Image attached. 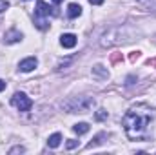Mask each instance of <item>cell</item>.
<instances>
[{
	"label": "cell",
	"mask_w": 156,
	"mask_h": 155,
	"mask_svg": "<svg viewBox=\"0 0 156 155\" xmlns=\"http://www.w3.org/2000/svg\"><path fill=\"white\" fill-rule=\"evenodd\" d=\"M66 146H67V150H73V148H76V146H78V141H75V139H69Z\"/></svg>",
	"instance_id": "obj_13"
},
{
	"label": "cell",
	"mask_w": 156,
	"mask_h": 155,
	"mask_svg": "<svg viewBox=\"0 0 156 155\" xmlns=\"http://www.w3.org/2000/svg\"><path fill=\"white\" fill-rule=\"evenodd\" d=\"M93 106H94V100L89 99V97H78V99L75 97V99H71L69 102L64 104V108H66L69 113H85V112H89Z\"/></svg>",
	"instance_id": "obj_3"
},
{
	"label": "cell",
	"mask_w": 156,
	"mask_h": 155,
	"mask_svg": "<svg viewBox=\"0 0 156 155\" xmlns=\"http://www.w3.org/2000/svg\"><path fill=\"white\" fill-rule=\"evenodd\" d=\"M89 2H91L93 6H102V4H104V0H89Z\"/></svg>",
	"instance_id": "obj_17"
},
{
	"label": "cell",
	"mask_w": 156,
	"mask_h": 155,
	"mask_svg": "<svg viewBox=\"0 0 156 155\" xmlns=\"http://www.w3.org/2000/svg\"><path fill=\"white\" fill-rule=\"evenodd\" d=\"M93 71H94L96 75H100V77H107V71L104 70V66H94V68H93Z\"/></svg>",
	"instance_id": "obj_12"
},
{
	"label": "cell",
	"mask_w": 156,
	"mask_h": 155,
	"mask_svg": "<svg viewBox=\"0 0 156 155\" xmlns=\"http://www.w3.org/2000/svg\"><path fill=\"white\" fill-rule=\"evenodd\" d=\"M104 137H105V133H100V135H96V137L93 139V142H89V144H87V148H93V146H96V144H100Z\"/></svg>",
	"instance_id": "obj_11"
},
{
	"label": "cell",
	"mask_w": 156,
	"mask_h": 155,
	"mask_svg": "<svg viewBox=\"0 0 156 155\" xmlns=\"http://www.w3.org/2000/svg\"><path fill=\"white\" fill-rule=\"evenodd\" d=\"M60 142H62V135H60V133H53V135L47 139V146H49V148H58Z\"/></svg>",
	"instance_id": "obj_9"
},
{
	"label": "cell",
	"mask_w": 156,
	"mask_h": 155,
	"mask_svg": "<svg viewBox=\"0 0 156 155\" xmlns=\"http://www.w3.org/2000/svg\"><path fill=\"white\" fill-rule=\"evenodd\" d=\"M156 117V110L151 108L149 104H138L134 108H131L123 119H122V124H123V130L127 133V137L131 141H145L149 139V128H151V122Z\"/></svg>",
	"instance_id": "obj_1"
},
{
	"label": "cell",
	"mask_w": 156,
	"mask_h": 155,
	"mask_svg": "<svg viewBox=\"0 0 156 155\" xmlns=\"http://www.w3.org/2000/svg\"><path fill=\"white\" fill-rule=\"evenodd\" d=\"M60 44L64 46V47H75L76 46V37L73 35V33H66V35H62L60 37Z\"/></svg>",
	"instance_id": "obj_7"
},
{
	"label": "cell",
	"mask_w": 156,
	"mask_h": 155,
	"mask_svg": "<svg viewBox=\"0 0 156 155\" xmlns=\"http://www.w3.org/2000/svg\"><path fill=\"white\" fill-rule=\"evenodd\" d=\"M56 15H58L56 7H53V6L38 0L37 2V9H35V26L38 29H47L49 28V24H47L49 17H56Z\"/></svg>",
	"instance_id": "obj_2"
},
{
	"label": "cell",
	"mask_w": 156,
	"mask_h": 155,
	"mask_svg": "<svg viewBox=\"0 0 156 155\" xmlns=\"http://www.w3.org/2000/svg\"><path fill=\"white\" fill-rule=\"evenodd\" d=\"M82 15V6L80 4H69L67 6V17L69 18H76Z\"/></svg>",
	"instance_id": "obj_8"
},
{
	"label": "cell",
	"mask_w": 156,
	"mask_h": 155,
	"mask_svg": "<svg viewBox=\"0 0 156 155\" xmlns=\"http://www.w3.org/2000/svg\"><path fill=\"white\" fill-rule=\"evenodd\" d=\"M104 119H107V112H105V110H100V112L96 113V120H104Z\"/></svg>",
	"instance_id": "obj_14"
},
{
	"label": "cell",
	"mask_w": 156,
	"mask_h": 155,
	"mask_svg": "<svg viewBox=\"0 0 156 155\" xmlns=\"http://www.w3.org/2000/svg\"><path fill=\"white\" fill-rule=\"evenodd\" d=\"M73 130H75V133H78V135H83V133L89 131V124L87 122H78V124L73 126Z\"/></svg>",
	"instance_id": "obj_10"
},
{
	"label": "cell",
	"mask_w": 156,
	"mask_h": 155,
	"mask_svg": "<svg viewBox=\"0 0 156 155\" xmlns=\"http://www.w3.org/2000/svg\"><path fill=\"white\" fill-rule=\"evenodd\" d=\"M38 66V60L35 59V57H29V59H24L22 62H20V71H24V73H27V71H33L35 68Z\"/></svg>",
	"instance_id": "obj_5"
},
{
	"label": "cell",
	"mask_w": 156,
	"mask_h": 155,
	"mask_svg": "<svg viewBox=\"0 0 156 155\" xmlns=\"http://www.w3.org/2000/svg\"><path fill=\"white\" fill-rule=\"evenodd\" d=\"M7 7H9V2H7V0H0V15H2Z\"/></svg>",
	"instance_id": "obj_15"
},
{
	"label": "cell",
	"mask_w": 156,
	"mask_h": 155,
	"mask_svg": "<svg viewBox=\"0 0 156 155\" xmlns=\"http://www.w3.org/2000/svg\"><path fill=\"white\" fill-rule=\"evenodd\" d=\"M16 152H20V153H22V152H24V148H22V146H16V148H13V150H11V153H16Z\"/></svg>",
	"instance_id": "obj_16"
},
{
	"label": "cell",
	"mask_w": 156,
	"mask_h": 155,
	"mask_svg": "<svg viewBox=\"0 0 156 155\" xmlns=\"http://www.w3.org/2000/svg\"><path fill=\"white\" fill-rule=\"evenodd\" d=\"M5 89V82L4 80H0V91H4Z\"/></svg>",
	"instance_id": "obj_18"
},
{
	"label": "cell",
	"mask_w": 156,
	"mask_h": 155,
	"mask_svg": "<svg viewBox=\"0 0 156 155\" xmlns=\"http://www.w3.org/2000/svg\"><path fill=\"white\" fill-rule=\"evenodd\" d=\"M53 2H55V4H60V2H62V0H53Z\"/></svg>",
	"instance_id": "obj_19"
},
{
	"label": "cell",
	"mask_w": 156,
	"mask_h": 155,
	"mask_svg": "<svg viewBox=\"0 0 156 155\" xmlns=\"http://www.w3.org/2000/svg\"><path fill=\"white\" fill-rule=\"evenodd\" d=\"M11 104H13V106H16L20 112H27V110H31L33 100H31L26 93H15V95H13V99H11Z\"/></svg>",
	"instance_id": "obj_4"
},
{
	"label": "cell",
	"mask_w": 156,
	"mask_h": 155,
	"mask_svg": "<svg viewBox=\"0 0 156 155\" xmlns=\"http://www.w3.org/2000/svg\"><path fill=\"white\" fill-rule=\"evenodd\" d=\"M20 39H22V33H20L18 29H15V28L9 29V31L4 35V40H5L7 44H15V42H18Z\"/></svg>",
	"instance_id": "obj_6"
}]
</instances>
